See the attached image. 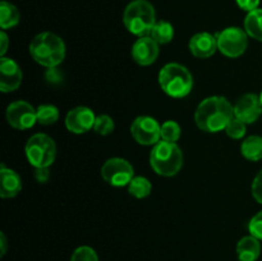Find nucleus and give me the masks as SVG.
I'll return each mask as SVG.
<instances>
[{
    "label": "nucleus",
    "instance_id": "f257e3e1",
    "mask_svg": "<svg viewBox=\"0 0 262 261\" xmlns=\"http://www.w3.org/2000/svg\"><path fill=\"white\" fill-rule=\"evenodd\" d=\"M234 118V106L225 97L211 96L200 102L194 113V122L201 130L209 133L225 129Z\"/></svg>",
    "mask_w": 262,
    "mask_h": 261
},
{
    "label": "nucleus",
    "instance_id": "f03ea898",
    "mask_svg": "<svg viewBox=\"0 0 262 261\" xmlns=\"http://www.w3.org/2000/svg\"><path fill=\"white\" fill-rule=\"evenodd\" d=\"M30 54L41 66L54 68L66 58V44L55 33H38L31 41Z\"/></svg>",
    "mask_w": 262,
    "mask_h": 261
},
{
    "label": "nucleus",
    "instance_id": "7ed1b4c3",
    "mask_svg": "<svg viewBox=\"0 0 262 261\" xmlns=\"http://www.w3.org/2000/svg\"><path fill=\"white\" fill-rule=\"evenodd\" d=\"M159 83L166 95L174 99H182L189 95L193 89V77L182 64L169 63L161 68Z\"/></svg>",
    "mask_w": 262,
    "mask_h": 261
},
{
    "label": "nucleus",
    "instance_id": "20e7f679",
    "mask_svg": "<svg viewBox=\"0 0 262 261\" xmlns=\"http://www.w3.org/2000/svg\"><path fill=\"white\" fill-rule=\"evenodd\" d=\"M151 168L163 177H173L183 166V153L177 143L160 141L150 154Z\"/></svg>",
    "mask_w": 262,
    "mask_h": 261
},
{
    "label": "nucleus",
    "instance_id": "39448f33",
    "mask_svg": "<svg viewBox=\"0 0 262 261\" xmlns=\"http://www.w3.org/2000/svg\"><path fill=\"white\" fill-rule=\"evenodd\" d=\"M127 30L136 36H146L156 23L155 8L147 0H133L127 5L123 14Z\"/></svg>",
    "mask_w": 262,
    "mask_h": 261
},
{
    "label": "nucleus",
    "instance_id": "423d86ee",
    "mask_svg": "<svg viewBox=\"0 0 262 261\" xmlns=\"http://www.w3.org/2000/svg\"><path fill=\"white\" fill-rule=\"evenodd\" d=\"M26 156L35 168H49L56 156V145L50 136L36 133L26 143Z\"/></svg>",
    "mask_w": 262,
    "mask_h": 261
},
{
    "label": "nucleus",
    "instance_id": "0eeeda50",
    "mask_svg": "<svg viewBox=\"0 0 262 261\" xmlns=\"http://www.w3.org/2000/svg\"><path fill=\"white\" fill-rule=\"evenodd\" d=\"M217 49L228 58H238L247 49V32L239 27H228L216 35Z\"/></svg>",
    "mask_w": 262,
    "mask_h": 261
},
{
    "label": "nucleus",
    "instance_id": "6e6552de",
    "mask_svg": "<svg viewBox=\"0 0 262 261\" xmlns=\"http://www.w3.org/2000/svg\"><path fill=\"white\" fill-rule=\"evenodd\" d=\"M101 176L112 186L123 187L135 178V169L125 159L112 158L102 165Z\"/></svg>",
    "mask_w": 262,
    "mask_h": 261
},
{
    "label": "nucleus",
    "instance_id": "1a4fd4ad",
    "mask_svg": "<svg viewBox=\"0 0 262 261\" xmlns=\"http://www.w3.org/2000/svg\"><path fill=\"white\" fill-rule=\"evenodd\" d=\"M7 120L15 129H28L37 122V113L30 102L18 100L8 105Z\"/></svg>",
    "mask_w": 262,
    "mask_h": 261
},
{
    "label": "nucleus",
    "instance_id": "9d476101",
    "mask_svg": "<svg viewBox=\"0 0 262 261\" xmlns=\"http://www.w3.org/2000/svg\"><path fill=\"white\" fill-rule=\"evenodd\" d=\"M130 133L140 145L150 146L160 142L161 125L151 117H138L130 125Z\"/></svg>",
    "mask_w": 262,
    "mask_h": 261
},
{
    "label": "nucleus",
    "instance_id": "9b49d317",
    "mask_svg": "<svg viewBox=\"0 0 262 261\" xmlns=\"http://www.w3.org/2000/svg\"><path fill=\"white\" fill-rule=\"evenodd\" d=\"M262 114L260 96L255 94H246L234 105V117L246 124L255 123Z\"/></svg>",
    "mask_w": 262,
    "mask_h": 261
},
{
    "label": "nucleus",
    "instance_id": "f8f14e48",
    "mask_svg": "<svg viewBox=\"0 0 262 261\" xmlns=\"http://www.w3.org/2000/svg\"><path fill=\"white\" fill-rule=\"evenodd\" d=\"M95 120H96V117L90 107L77 106L67 114L66 127L68 128L69 132L81 135L94 128Z\"/></svg>",
    "mask_w": 262,
    "mask_h": 261
},
{
    "label": "nucleus",
    "instance_id": "ddd939ff",
    "mask_svg": "<svg viewBox=\"0 0 262 261\" xmlns=\"http://www.w3.org/2000/svg\"><path fill=\"white\" fill-rule=\"evenodd\" d=\"M22 83V69L15 60L2 56L0 59V90L3 92L15 91Z\"/></svg>",
    "mask_w": 262,
    "mask_h": 261
},
{
    "label": "nucleus",
    "instance_id": "4468645a",
    "mask_svg": "<svg viewBox=\"0 0 262 261\" xmlns=\"http://www.w3.org/2000/svg\"><path fill=\"white\" fill-rule=\"evenodd\" d=\"M159 56V44L151 36H142L132 46V58L140 66H150Z\"/></svg>",
    "mask_w": 262,
    "mask_h": 261
},
{
    "label": "nucleus",
    "instance_id": "2eb2a0df",
    "mask_svg": "<svg viewBox=\"0 0 262 261\" xmlns=\"http://www.w3.org/2000/svg\"><path fill=\"white\" fill-rule=\"evenodd\" d=\"M217 49L216 36L209 32H200L189 40V50L192 55L200 59L210 58Z\"/></svg>",
    "mask_w": 262,
    "mask_h": 261
},
{
    "label": "nucleus",
    "instance_id": "dca6fc26",
    "mask_svg": "<svg viewBox=\"0 0 262 261\" xmlns=\"http://www.w3.org/2000/svg\"><path fill=\"white\" fill-rule=\"evenodd\" d=\"M0 196L3 199H12L22 189L20 177L14 170L5 168L4 165H2L0 169Z\"/></svg>",
    "mask_w": 262,
    "mask_h": 261
},
{
    "label": "nucleus",
    "instance_id": "f3484780",
    "mask_svg": "<svg viewBox=\"0 0 262 261\" xmlns=\"http://www.w3.org/2000/svg\"><path fill=\"white\" fill-rule=\"evenodd\" d=\"M260 240L253 235L243 237L237 245V255L239 261H256L260 257Z\"/></svg>",
    "mask_w": 262,
    "mask_h": 261
},
{
    "label": "nucleus",
    "instance_id": "a211bd4d",
    "mask_svg": "<svg viewBox=\"0 0 262 261\" xmlns=\"http://www.w3.org/2000/svg\"><path fill=\"white\" fill-rule=\"evenodd\" d=\"M241 153L247 160L258 161L262 159V137L250 136L246 138L241 146Z\"/></svg>",
    "mask_w": 262,
    "mask_h": 261
},
{
    "label": "nucleus",
    "instance_id": "6ab92c4d",
    "mask_svg": "<svg viewBox=\"0 0 262 261\" xmlns=\"http://www.w3.org/2000/svg\"><path fill=\"white\" fill-rule=\"evenodd\" d=\"M245 28L248 36L257 41H262V9L248 13L245 19Z\"/></svg>",
    "mask_w": 262,
    "mask_h": 261
},
{
    "label": "nucleus",
    "instance_id": "aec40b11",
    "mask_svg": "<svg viewBox=\"0 0 262 261\" xmlns=\"http://www.w3.org/2000/svg\"><path fill=\"white\" fill-rule=\"evenodd\" d=\"M19 18V12L14 5L8 2H2L0 4V26L3 30H8V28L17 26Z\"/></svg>",
    "mask_w": 262,
    "mask_h": 261
},
{
    "label": "nucleus",
    "instance_id": "412c9836",
    "mask_svg": "<svg viewBox=\"0 0 262 261\" xmlns=\"http://www.w3.org/2000/svg\"><path fill=\"white\" fill-rule=\"evenodd\" d=\"M151 37L159 44V45H164V44H169L174 37V28L166 20H160L156 22L155 26L151 30Z\"/></svg>",
    "mask_w": 262,
    "mask_h": 261
},
{
    "label": "nucleus",
    "instance_id": "4be33fe9",
    "mask_svg": "<svg viewBox=\"0 0 262 261\" xmlns=\"http://www.w3.org/2000/svg\"><path fill=\"white\" fill-rule=\"evenodd\" d=\"M151 189H152V186L145 177H135L128 184V191L136 199H145L151 193Z\"/></svg>",
    "mask_w": 262,
    "mask_h": 261
},
{
    "label": "nucleus",
    "instance_id": "5701e85b",
    "mask_svg": "<svg viewBox=\"0 0 262 261\" xmlns=\"http://www.w3.org/2000/svg\"><path fill=\"white\" fill-rule=\"evenodd\" d=\"M37 122L42 125L54 124L59 119V110L54 105H41L36 109Z\"/></svg>",
    "mask_w": 262,
    "mask_h": 261
},
{
    "label": "nucleus",
    "instance_id": "b1692460",
    "mask_svg": "<svg viewBox=\"0 0 262 261\" xmlns=\"http://www.w3.org/2000/svg\"><path fill=\"white\" fill-rule=\"evenodd\" d=\"M181 137V127L174 120H168L161 125V140L176 143Z\"/></svg>",
    "mask_w": 262,
    "mask_h": 261
},
{
    "label": "nucleus",
    "instance_id": "393cba45",
    "mask_svg": "<svg viewBox=\"0 0 262 261\" xmlns=\"http://www.w3.org/2000/svg\"><path fill=\"white\" fill-rule=\"evenodd\" d=\"M114 120L106 114H102L96 117V120H95V125H94V129L95 132L99 133L101 136H107L114 130Z\"/></svg>",
    "mask_w": 262,
    "mask_h": 261
},
{
    "label": "nucleus",
    "instance_id": "a878e982",
    "mask_svg": "<svg viewBox=\"0 0 262 261\" xmlns=\"http://www.w3.org/2000/svg\"><path fill=\"white\" fill-rule=\"evenodd\" d=\"M71 261H99L96 251L90 246H81L72 253Z\"/></svg>",
    "mask_w": 262,
    "mask_h": 261
},
{
    "label": "nucleus",
    "instance_id": "bb28decb",
    "mask_svg": "<svg viewBox=\"0 0 262 261\" xmlns=\"http://www.w3.org/2000/svg\"><path fill=\"white\" fill-rule=\"evenodd\" d=\"M246 125H247L246 123H243L242 120H239L238 118L234 117L232 120H230L229 124L227 125V128H225V132H227V135L229 136L230 138L239 140V138L245 137L246 130H247Z\"/></svg>",
    "mask_w": 262,
    "mask_h": 261
},
{
    "label": "nucleus",
    "instance_id": "cd10ccee",
    "mask_svg": "<svg viewBox=\"0 0 262 261\" xmlns=\"http://www.w3.org/2000/svg\"><path fill=\"white\" fill-rule=\"evenodd\" d=\"M248 230L251 235L256 237L257 240H262V211L256 214L248 223Z\"/></svg>",
    "mask_w": 262,
    "mask_h": 261
},
{
    "label": "nucleus",
    "instance_id": "c85d7f7f",
    "mask_svg": "<svg viewBox=\"0 0 262 261\" xmlns=\"http://www.w3.org/2000/svg\"><path fill=\"white\" fill-rule=\"evenodd\" d=\"M252 194L257 202L262 204V170L255 177L252 183Z\"/></svg>",
    "mask_w": 262,
    "mask_h": 261
},
{
    "label": "nucleus",
    "instance_id": "c756f323",
    "mask_svg": "<svg viewBox=\"0 0 262 261\" xmlns=\"http://www.w3.org/2000/svg\"><path fill=\"white\" fill-rule=\"evenodd\" d=\"M238 4V7L242 10L246 12H252V10L258 9V4H260V0H235Z\"/></svg>",
    "mask_w": 262,
    "mask_h": 261
},
{
    "label": "nucleus",
    "instance_id": "7c9ffc66",
    "mask_svg": "<svg viewBox=\"0 0 262 261\" xmlns=\"http://www.w3.org/2000/svg\"><path fill=\"white\" fill-rule=\"evenodd\" d=\"M49 177H50L49 168H36L35 170L36 181L40 182V183H45V182H48Z\"/></svg>",
    "mask_w": 262,
    "mask_h": 261
},
{
    "label": "nucleus",
    "instance_id": "2f4dec72",
    "mask_svg": "<svg viewBox=\"0 0 262 261\" xmlns=\"http://www.w3.org/2000/svg\"><path fill=\"white\" fill-rule=\"evenodd\" d=\"M61 73L58 71V68L56 67H54V68H49L48 73H46V79H48L49 82H60L61 79Z\"/></svg>",
    "mask_w": 262,
    "mask_h": 261
},
{
    "label": "nucleus",
    "instance_id": "473e14b6",
    "mask_svg": "<svg viewBox=\"0 0 262 261\" xmlns=\"http://www.w3.org/2000/svg\"><path fill=\"white\" fill-rule=\"evenodd\" d=\"M0 44H2V46H0V55L4 56L8 50V45H9V38H8L7 33L4 31L0 33Z\"/></svg>",
    "mask_w": 262,
    "mask_h": 261
},
{
    "label": "nucleus",
    "instance_id": "72a5a7b5",
    "mask_svg": "<svg viewBox=\"0 0 262 261\" xmlns=\"http://www.w3.org/2000/svg\"><path fill=\"white\" fill-rule=\"evenodd\" d=\"M0 246H2V256H4L7 252V238H5L4 233L0 234Z\"/></svg>",
    "mask_w": 262,
    "mask_h": 261
},
{
    "label": "nucleus",
    "instance_id": "f704fd0d",
    "mask_svg": "<svg viewBox=\"0 0 262 261\" xmlns=\"http://www.w3.org/2000/svg\"><path fill=\"white\" fill-rule=\"evenodd\" d=\"M260 100H261V104H262V91H261V94H260Z\"/></svg>",
    "mask_w": 262,
    "mask_h": 261
}]
</instances>
